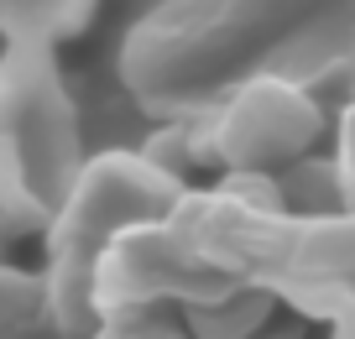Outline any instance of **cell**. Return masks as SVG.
<instances>
[{"label": "cell", "mask_w": 355, "mask_h": 339, "mask_svg": "<svg viewBox=\"0 0 355 339\" xmlns=\"http://www.w3.org/2000/svg\"><path fill=\"white\" fill-rule=\"evenodd\" d=\"M178 198V177L152 167V157L110 152L94 157L89 167H78L68 198L58 204L53 219V272L47 282V313H58L68 329L78 324V313L89 308V272L94 256L131 225L162 219L167 204Z\"/></svg>", "instance_id": "cell-1"}, {"label": "cell", "mask_w": 355, "mask_h": 339, "mask_svg": "<svg viewBox=\"0 0 355 339\" xmlns=\"http://www.w3.org/2000/svg\"><path fill=\"white\" fill-rule=\"evenodd\" d=\"M32 73L21 78V58L0 68V230H37L53 219V193L73 183V125L68 105L32 47Z\"/></svg>", "instance_id": "cell-2"}, {"label": "cell", "mask_w": 355, "mask_h": 339, "mask_svg": "<svg viewBox=\"0 0 355 339\" xmlns=\"http://www.w3.org/2000/svg\"><path fill=\"white\" fill-rule=\"evenodd\" d=\"M319 136V110L298 84L282 78H256L245 84L230 105L214 115L204 157H220L230 167H266V162H293L309 152Z\"/></svg>", "instance_id": "cell-3"}, {"label": "cell", "mask_w": 355, "mask_h": 339, "mask_svg": "<svg viewBox=\"0 0 355 339\" xmlns=\"http://www.w3.org/2000/svg\"><path fill=\"white\" fill-rule=\"evenodd\" d=\"M89 6L94 0H0V32H11L16 47H42L73 32Z\"/></svg>", "instance_id": "cell-4"}, {"label": "cell", "mask_w": 355, "mask_h": 339, "mask_svg": "<svg viewBox=\"0 0 355 339\" xmlns=\"http://www.w3.org/2000/svg\"><path fill=\"white\" fill-rule=\"evenodd\" d=\"M47 318V282L0 261V339H26Z\"/></svg>", "instance_id": "cell-5"}, {"label": "cell", "mask_w": 355, "mask_h": 339, "mask_svg": "<svg viewBox=\"0 0 355 339\" xmlns=\"http://www.w3.org/2000/svg\"><path fill=\"white\" fill-rule=\"evenodd\" d=\"M277 188H282V198L293 193L303 209H329V204H340V167H329V162H298Z\"/></svg>", "instance_id": "cell-6"}, {"label": "cell", "mask_w": 355, "mask_h": 339, "mask_svg": "<svg viewBox=\"0 0 355 339\" xmlns=\"http://www.w3.org/2000/svg\"><path fill=\"white\" fill-rule=\"evenodd\" d=\"M225 198H241L245 214H277V209L288 204L282 188H277V177L256 173V167H235V173L225 177Z\"/></svg>", "instance_id": "cell-7"}, {"label": "cell", "mask_w": 355, "mask_h": 339, "mask_svg": "<svg viewBox=\"0 0 355 339\" xmlns=\"http://www.w3.org/2000/svg\"><path fill=\"white\" fill-rule=\"evenodd\" d=\"M94 339H178V329L162 324V318H146V313L121 308V313H115V324H105Z\"/></svg>", "instance_id": "cell-8"}, {"label": "cell", "mask_w": 355, "mask_h": 339, "mask_svg": "<svg viewBox=\"0 0 355 339\" xmlns=\"http://www.w3.org/2000/svg\"><path fill=\"white\" fill-rule=\"evenodd\" d=\"M334 339H355V287L340 293V318H334Z\"/></svg>", "instance_id": "cell-9"}, {"label": "cell", "mask_w": 355, "mask_h": 339, "mask_svg": "<svg viewBox=\"0 0 355 339\" xmlns=\"http://www.w3.org/2000/svg\"><path fill=\"white\" fill-rule=\"evenodd\" d=\"M0 245H6V230H0Z\"/></svg>", "instance_id": "cell-10"}]
</instances>
